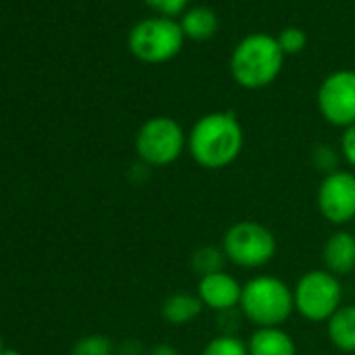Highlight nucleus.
<instances>
[{
  "label": "nucleus",
  "instance_id": "1",
  "mask_svg": "<svg viewBox=\"0 0 355 355\" xmlns=\"http://www.w3.org/2000/svg\"><path fill=\"white\" fill-rule=\"evenodd\" d=\"M245 132L232 111H216L199 117L189 132V153L203 169H224L243 150Z\"/></svg>",
  "mask_w": 355,
  "mask_h": 355
},
{
  "label": "nucleus",
  "instance_id": "2",
  "mask_svg": "<svg viewBox=\"0 0 355 355\" xmlns=\"http://www.w3.org/2000/svg\"><path fill=\"white\" fill-rule=\"evenodd\" d=\"M239 309L255 328L282 326L295 311L293 288L278 276L257 274L243 284Z\"/></svg>",
  "mask_w": 355,
  "mask_h": 355
},
{
  "label": "nucleus",
  "instance_id": "3",
  "mask_svg": "<svg viewBox=\"0 0 355 355\" xmlns=\"http://www.w3.org/2000/svg\"><path fill=\"white\" fill-rule=\"evenodd\" d=\"M284 63V53L276 38L268 34H251L243 38L230 59V71L239 86L257 90L270 86Z\"/></svg>",
  "mask_w": 355,
  "mask_h": 355
},
{
  "label": "nucleus",
  "instance_id": "4",
  "mask_svg": "<svg viewBox=\"0 0 355 355\" xmlns=\"http://www.w3.org/2000/svg\"><path fill=\"white\" fill-rule=\"evenodd\" d=\"M134 148L146 167H167L184 155L189 148V136L173 117L159 115L146 119L138 128Z\"/></svg>",
  "mask_w": 355,
  "mask_h": 355
},
{
  "label": "nucleus",
  "instance_id": "5",
  "mask_svg": "<svg viewBox=\"0 0 355 355\" xmlns=\"http://www.w3.org/2000/svg\"><path fill=\"white\" fill-rule=\"evenodd\" d=\"M222 249L230 263L245 270H257L276 257L278 243L266 224L257 220H241L226 230Z\"/></svg>",
  "mask_w": 355,
  "mask_h": 355
},
{
  "label": "nucleus",
  "instance_id": "6",
  "mask_svg": "<svg viewBox=\"0 0 355 355\" xmlns=\"http://www.w3.org/2000/svg\"><path fill=\"white\" fill-rule=\"evenodd\" d=\"M295 311L311 322H328L343 305V286L338 276L328 270H309L293 286Z\"/></svg>",
  "mask_w": 355,
  "mask_h": 355
},
{
  "label": "nucleus",
  "instance_id": "7",
  "mask_svg": "<svg viewBox=\"0 0 355 355\" xmlns=\"http://www.w3.org/2000/svg\"><path fill=\"white\" fill-rule=\"evenodd\" d=\"M184 32L171 17H150L136 24L128 46L142 63H167L182 51Z\"/></svg>",
  "mask_w": 355,
  "mask_h": 355
},
{
  "label": "nucleus",
  "instance_id": "8",
  "mask_svg": "<svg viewBox=\"0 0 355 355\" xmlns=\"http://www.w3.org/2000/svg\"><path fill=\"white\" fill-rule=\"evenodd\" d=\"M320 216L343 228L355 220V173L347 169H334L322 178L315 195Z\"/></svg>",
  "mask_w": 355,
  "mask_h": 355
},
{
  "label": "nucleus",
  "instance_id": "9",
  "mask_svg": "<svg viewBox=\"0 0 355 355\" xmlns=\"http://www.w3.org/2000/svg\"><path fill=\"white\" fill-rule=\"evenodd\" d=\"M318 109L322 117L336 128L355 123V71L340 69L330 73L318 90Z\"/></svg>",
  "mask_w": 355,
  "mask_h": 355
},
{
  "label": "nucleus",
  "instance_id": "10",
  "mask_svg": "<svg viewBox=\"0 0 355 355\" xmlns=\"http://www.w3.org/2000/svg\"><path fill=\"white\" fill-rule=\"evenodd\" d=\"M241 293H243V284L239 282L236 276H232L226 270L201 276L197 282L199 299L207 309H214L218 313L236 309L241 303Z\"/></svg>",
  "mask_w": 355,
  "mask_h": 355
},
{
  "label": "nucleus",
  "instance_id": "11",
  "mask_svg": "<svg viewBox=\"0 0 355 355\" xmlns=\"http://www.w3.org/2000/svg\"><path fill=\"white\" fill-rule=\"evenodd\" d=\"M324 270L334 276H347L355 270V234L336 228L324 243L322 249Z\"/></svg>",
  "mask_w": 355,
  "mask_h": 355
},
{
  "label": "nucleus",
  "instance_id": "12",
  "mask_svg": "<svg viewBox=\"0 0 355 355\" xmlns=\"http://www.w3.org/2000/svg\"><path fill=\"white\" fill-rule=\"evenodd\" d=\"M249 355H297V343L282 328H255L247 340Z\"/></svg>",
  "mask_w": 355,
  "mask_h": 355
},
{
  "label": "nucleus",
  "instance_id": "13",
  "mask_svg": "<svg viewBox=\"0 0 355 355\" xmlns=\"http://www.w3.org/2000/svg\"><path fill=\"white\" fill-rule=\"evenodd\" d=\"M203 309L205 305L197 293H173L161 303V318L171 326H187L193 324Z\"/></svg>",
  "mask_w": 355,
  "mask_h": 355
},
{
  "label": "nucleus",
  "instance_id": "14",
  "mask_svg": "<svg viewBox=\"0 0 355 355\" xmlns=\"http://www.w3.org/2000/svg\"><path fill=\"white\" fill-rule=\"evenodd\" d=\"M326 334L334 349L353 355L355 353V303L340 305L336 313L326 322Z\"/></svg>",
  "mask_w": 355,
  "mask_h": 355
},
{
  "label": "nucleus",
  "instance_id": "15",
  "mask_svg": "<svg viewBox=\"0 0 355 355\" xmlns=\"http://www.w3.org/2000/svg\"><path fill=\"white\" fill-rule=\"evenodd\" d=\"M180 28L193 40H207L218 32V15L209 7H195L184 13Z\"/></svg>",
  "mask_w": 355,
  "mask_h": 355
},
{
  "label": "nucleus",
  "instance_id": "16",
  "mask_svg": "<svg viewBox=\"0 0 355 355\" xmlns=\"http://www.w3.org/2000/svg\"><path fill=\"white\" fill-rule=\"evenodd\" d=\"M226 261H228V259H226L222 247L205 245V247H199V249L193 253L191 266H193V270H195V272L199 274V278H201V276H207V274H214V272H222Z\"/></svg>",
  "mask_w": 355,
  "mask_h": 355
},
{
  "label": "nucleus",
  "instance_id": "17",
  "mask_svg": "<svg viewBox=\"0 0 355 355\" xmlns=\"http://www.w3.org/2000/svg\"><path fill=\"white\" fill-rule=\"evenodd\" d=\"M199 355H249L247 340L236 334H218L201 349Z\"/></svg>",
  "mask_w": 355,
  "mask_h": 355
},
{
  "label": "nucleus",
  "instance_id": "18",
  "mask_svg": "<svg viewBox=\"0 0 355 355\" xmlns=\"http://www.w3.org/2000/svg\"><path fill=\"white\" fill-rule=\"evenodd\" d=\"M71 355H115V347L107 334H86L73 345Z\"/></svg>",
  "mask_w": 355,
  "mask_h": 355
},
{
  "label": "nucleus",
  "instance_id": "19",
  "mask_svg": "<svg viewBox=\"0 0 355 355\" xmlns=\"http://www.w3.org/2000/svg\"><path fill=\"white\" fill-rule=\"evenodd\" d=\"M276 40H278L284 55H297L305 49L307 36L299 28H286V30H282V34Z\"/></svg>",
  "mask_w": 355,
  "mask_h": 355
},
{
  "label": "nucleus",
  "instance_id": "20",
  "mask_svg": "<svg viewBox=\"0 0 355 355\" xmlns=\"http://www.w3.org/2000/svg\"><path fill=\"white\" fill-rule=\"evenodd\" d=\"M144 3L150 9L159 11L163 17H173V15H180L187 9L189 0H144Z\"/></svg>",
  "mask_w": 355,
  "mask_h": 355
},
{
  "label": "nucleus",
  "instance_id": "21",
  "mask_svg": "<svg viewBox=\"0 0 355 355\" xmlns=\"http://www.w3.org/2000/svg\"><path fill=\"white\" fill-rule=\"evenodd\" d=\"M313 165L318 167V171L330 173L336 169V155L330 146H318L313 150Z\"/></svg>",
  "mask_w": 355,
  "mask_h": 355
},
{
  "label": "nucleus",
  "instance_id": "22",
  "mask_svg": "<svg viewBox=\"0 0 355 355\" xmlns=\"http://www.w3.org/2000/svg\"><path fill=\"white\" fill-rule=\"evenodd\" d=\"M340 153H343L345 161L355 169V123L345 128V132L340 136Z\"/></svg>",
  "mask_w": 355,
  "mask_h": 355
},
{
  "label": "nucleus",
  "instance_id": "23",
  "mask_svg": "<svg viewBox=\"0 0 355 355\" xmlns=\"http://www.w3.org/2000/svg\"><path fill=\"white\" fill-rule=\"evenodd\" d=\"M144 355H180V351H178L173 345H169V343H159V345H155L153 349H148Z\"/></svg>",
  "mask_w": 355,
  "mask_h": 355
},
{
  "label": "nucleus",
  "instance_id": "24",
  "mask_svg": "<svg viewBox=\"0 0 355 355\" xmlns=\"http://www.w3.org/2000/svg\"><path fill=\"white\" fill-rule=\"evenodd\" d=\"M3 355H24L19 349H13V347H7L5 351H3Z\"/></svg>",
  "mask_w": 355,
  "mask_h": 355
},
{
  "label": "nucleus",
  "instance_id": "25",
  "mask_svg": "<svg viewBox=\"0 0 355 355\" xmlns=\"http://www.w3.org/2000/svg\"><path fill=\"white\" fill-rule=\"evenodd\" d=\"M5 349H7V347H5V343H3V336H0V355H3Z\"/></svg>",
  "mask_w": 355,
  "mask_h": 355
}]
</instances>
